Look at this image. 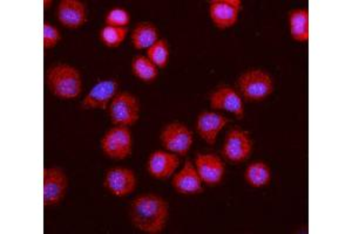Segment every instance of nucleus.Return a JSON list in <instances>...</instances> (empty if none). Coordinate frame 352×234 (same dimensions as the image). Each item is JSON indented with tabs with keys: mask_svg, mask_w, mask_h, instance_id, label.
I'll return each instance as SVG.
<instances>
[{
	"mask_svg": "<svg viewBox=\"0 0 352 234\" xmlns=\"http://www.w3.org/2000/svg\"><path fill=\"white\" fill-rule=\"evenodd\" d=\"M132 21L131 13L122 8H113L104 16V25L114 27L129 28Z\"/></svg>",
	"mask_w": 352,
	"mask_h": 234,
	"instance_id": "24",
	"label": "nucleus"
},
{
	"mask_svg": "<svg viewBox=\"0 0 352 234\" xmlns=\"http://www.w3.org/2000/svg\"><path fill=\"white\" fill-rule=\"evenodd\" d=\"M68 178L60 167H45L44 169V205L56 207L59 205L67 194Z\"/></svg>",
	"mask_w": 352,
	"mask_h": 234,
	"instance_id": "13",
	"label": "nucleus"
},
{
	"mask_svg": "<svg viewBox=\"0 0 352 234\" xmlns=\"http://www.w3.org/2000/svg\"><path fill=\"white\" fill-rule=\"evenodd\" d=\"M204 182L192 161H187L172 177V187L179 195H199L204 191Z\"/></svg>",
	"mask_w": 352,
	"mask_h": 234,
	"instance_id": "16",
	"label": "nucleus"
},
{
	"mask_svg": "<svg viewBox=\"0 0 352 234\" xmlns=\"http://www.w3.org/2000/svg\"><path fill=\"white\" fill-rule=\"evenodd\" d=\"M100 149L106 157L124 161L133 154V134L131 128L114 127L104 132L100 139Z\"/></svg>",
	"mask_w": 352,
	"mask_h": 234,
	"instance_id": "5",
	"label": "nucleus"
},
{
	"mask_svg": "<svg viewBox=\"0 0 352 234\" xmlns=\"http://www.w3.org/2000/svg\"><path fill=\"white\" fill-rule=\"evenodd\" d=\"M252 152V139L248 131L241 128H232L224 137L221 148V155L228 162L243 163L250 157Z\"/></svg>",
	"mask_w": 352,
	"mask_h": 234,
	"instance_id": "7",
	"label": "nucleus"
},
{
	"mask_svg": "<svg viewBox=\"0 0 352 234\" xmlns=\"http://www.w3.org/2000/svg\"><path fill=\"white\" fill-rule=\"evenodd\" d=\"M289 34L298 44H307L310 38V14L308 8H297L288 13Z\"/></svg>",
	"mask_w": 352,
	"mask_h": 234,
	"instance_id": "18",
	"label": "nucleus"
},
{
	"mask_svg": "<svg viewBox=\"0 0 352 234\" xmlns=\"http://www.w3.org/2000/svg\"><path fill=\"white\" fill-rule=\"evenodd\" d=\"M229 124V119L222 113L214 110L201 111L195 121V130L200 139L212 147L224 128Z\"/></svg>",
	"mask_w": 352,
	"mask_h": 234,
	"instance_id": "12",
	"label": "nucleus"
},
{
	"mask_svg": "<svg viewBox=\"0 0 352 234\" xmlns=\"http://www.w3.org/2000/svg\"><path fill=\"white\" fill-rule=\"evenodd\" d=\"M46 86L56 99L72 101L81 95L84 82L78 68L72 65L56 64L46 72Z\"/></svg>",
	"mask_w": 352,
	"mask_h": 234,
	"instance_id": "2",
	"label": "nucleus"
},
{
	"mask_svg": "<svg viewBox=\"0 0 352 234\" xmlns=\"http://www.w3.org/2000/svg\"><path fill=\"white\" fill-rule=\"evenodd\" d=\"M119 93V82L116 79L98 81L81 101L82 110H107L113 99Z\"/></svg>",
	"mask_w": 352,
	"mask_h": 234,
	"instance_id": "10",
	"label": "nucleus"
},
{
	"mask_svg": "<svg viewBox=\"0 0 352 234\" xmlns=\"http://www.w3.org/2000/svg\"><path fill=\"white\" fill-rule=\"evenodd\" d=\"M104 187L109 195L124 198L133 195L138 187L135 171L127 167H113L104 172Z\"/></svg>",
	"mask_w": 352,
	"mask_h": 234,
	"instance_id": "8",
	"label": "nucleus"
},
{
	"mask_svg": "<svg viewBox=\"0 0 352 234\" xmlns=\"http://www.w3.org/2000/svg\"><path fill=\"white\" fill-rule=\"evenodd\" d=\"M56 19L68 30H79L87 23V8L80 0H61L56 6Z\"/></svg>",
	"mask_w": 352,
	"mask_h": 234,
	"instance_id": "17",
	"label": "nucleus"
},
{
	"mask_svg": "<svg viewBox=\"0 0 352 234\" xmlns=\"http://www.w3.org/2000/svg\"><path fill=\"white\" fill-rule=\"evenodd\" d=\"M192 163L197 167L204 185L217 187L223 180L226 176V164L220 156L210 154V152L197 154Z\"/></svg>",
	"mask_w": 352,
	"mask_h": 234,
	"instance_id": "14",
	"label": "nucleus"
},
{
	"mask_svg": "<svg viewBox=\"0 0 352 234\" xmlns=\"http://www.w3.org/2000/svg\"><path fill=\"white\" fill-rule=\"evenodd\" d=\"M244 180L254 189L268 187L272 180V167L264 161H254L244 170Z\"/></svg>",
	"mask_w": 352,
	"mask_h": 234,
	"instance_id": "20",
	"label": "nucleus"
},
{
	"mask_svg": "<svg viewBox=\"0 0 352 234\" xmlns=\"http://www.w3.org/2000/svg\"><path fill=\"white\" fill-rule=\"evenodd\" d=\"M161 145L164 150L182 157L192 150L194 134L186 124L172 122L166 124L160 132Z\"/></svg>",
	"mask_w": 352,
	"mask_h": 234,
	"instance_id": "6",
	"label": "nucleus"
},
{
	"mask_svg": "<svg viewBox=\"0 0 352 234\" xmlns=\"http://www.w3.org/2000/svg\"><path fill=\"white\" fill-rule=\"evenodd\" d=\"M107 113L113 126L131 128L140 119V101L129 91H119L111 102Z\"/></svg>",
	"mask_w": 352,
	"mask_h": 234,
	"instance_id": "4",
	"label": "nucleus"
},
{
	"mask_svg": "<svg viewBox=\"0 0 352 234\" xmlns=\"http://www.w3.org/2000/svg\"><path fill=\"white\" fill-rule=\"evenodd\" d=\"M209 106L214 111H226L236 119H243L245 115L244 100L235 88L223 84L212 91L209 95Z\"/></svg>",
	"mask_w": 352,
	"mask_h": 234,
	"instance_id": "9",
	"label": "nucleus"
},
{
	"mask_svg": "<svg viewBox=\"0 0 352 234\" xmlns=\"http://www.w3.org/2000/svg\"><path fill=\"white\" fill-rule=\"evenodd\" d=\"M131 69H132L133 75L144 84L155 82L160 75L159 68L156 67L147 56H141V54L133 58Z\"/></svg>",
	"mask_w": 352,
	"mask_h": 234,
	"instance_id": "21",
	"label": "nucleus"
},
{
	"mask_svg": "<svg viewBox=\"0 0 352 234\" xmlns=\"http://www.w3.org/2000/svg\"><path fill=\"white\" fill-rule=\"evenodd\" d=\"M129 213L136 230L146 234H160L168 224L169 204L160 195L141 194L131 202Z\"/></svg>",
	"mask_w": 352,
	"mask_h": 234,
	"instance_id": "1",
	"label": "nucleus"
},
{
	"mask_svg": "<svg viewBox=\"0 0 352 234\" xmlns=\"http://www.w3.org/2000/svg\"><path fill=\"white\" fill-rule=\"evenodd\" d=\"M157 40H160V31L149 21L136 24L131 32V43L136 51H147Z\"/></svg>",
	"mask_w": 352,
	"mask_h": 234,
	"instance_id": "19",
	"label": "nucleus"
},
{
	"mask_svg": "<svg viewBox=\"0 0 352 234\" xmlns=\"http://www.w3.org/2000/svg\"><path fill=\"white\" fill-rule=\"evenodd\" d=\"M129 34V28L114 27V26L104 25L99 31V40L104 47L118 48L124 44Z\"/></svg>",
	"mask_w": 352,
	"mask_h": 234,
	"instance_id": "22",
	"label": "nucleus"
},
{
	"mask_svg": "<svg viewBox=\"0 0 352 234\" xmlns=\"http://www.w3.org/2000/svg\"><path fill=\"white\" fill-rule=\"evenodd\" d=\"M179 169L180 157L164 149L153 151L147 159V171L149 176L157 180L172 178Z\"/></svg>",
	"mask_w": 352,
	"mask_h": 234,
	"instance_id": "15",
	"label": "nucleus"
},
{
	"mask_svg": "<svg viewBox=\"0 0 352 234\" xmlns=\"http://www.w3.org/2000/svg\"><path fill=\"white\" fill-rule=\"evenodd\" d=\"M146 56L148 58L153 64L159 69L167 67L170 60V49H169L168 41L164 39L157 40L155 44L146 51Z\"/></svg>",
	"mask_w": 352,
	"mask_h": 234,
	"instance_id": "23",
	"label": "nucleus"
},
{
	"mask_svg": "<svg viewBox=\"0 0 352 234\" xmlns=\"http://www.w3.org/2000/svg\"><path fill=\"white\" fill-rule=\"evenodd\" d=\"M242 11L241 0H212L209 1V18L219 30H228L235 26Z\"/></svg>",
	"mask_w": 352,
	"mask_h": 234,
	"instance_id": "11",
	"label": "nucleus"
},
{
	"mask_svg": "<svg viewBox=\"0 0 352 234\" xmlns=\"http://www.w3.org/2000/svg\"><path fill=\"white\" fill-rule=\"evenodd\" d=\"M237 88L243 100L250 102H262L272 95L275 91V82L268 72L252 68L241 74L237 79Z\"/></svg>",
	"mask_w": 352,
	"mask_h": 234,
	"instance_id": "3",
	"label": "nucleus"
},
{
	"mask_svg": "<svg viewBox=\"0 0 352 234\" xmlns=\"http://www.w3.org/2000/svg\"><path fill=\"white\" fill-rule=\"evenodd\" d=\"M53 4H54V3H53V0H45V1H44L45 10H48V8H51V6H52Z\"/></svg>",
	"mask_w": 352,
	"mask_h": 234,
	"instance_id": "26",
	"label": "nucleus"
},
{
	"mask_svg": "<svg viewBox=\"0 0 352 234\" xmlns=\"http://www.w3.org/2000/svg\"><path fill=\"white\" fill-rule=\"evenodd\" d=\"M63 39L61 32L56 25L50 21L44 23V48L45 49H52L56 47Z\"/></svg>",
	"mask_w": 352,
	"mask_h": 234,
	"instance_id": "25",
	"label": "nucleus"
}]
</instances>
